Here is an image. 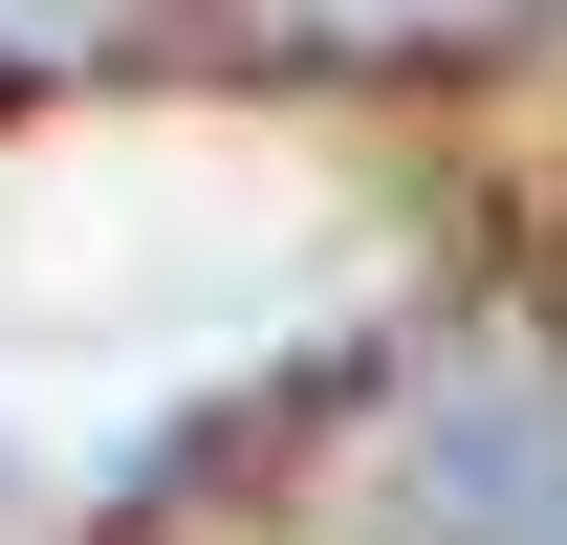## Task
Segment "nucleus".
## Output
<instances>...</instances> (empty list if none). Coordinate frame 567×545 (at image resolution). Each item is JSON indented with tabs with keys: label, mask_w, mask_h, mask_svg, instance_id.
<instances>
[]
</instances>
